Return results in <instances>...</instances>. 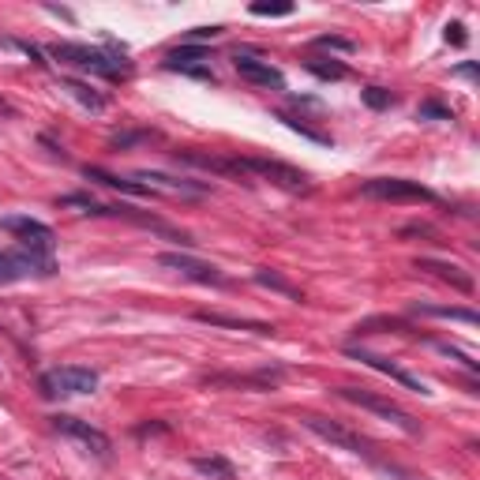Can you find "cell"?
<instances>
[{
	"mask_svg": "<svg viewBox=\"0 0 480 480\" xmlns=\"http://www.w3.org/2000/svg\"><path fill=\"white\" fill-rule=\"evenodd\" d=\"M49 56L64 60V64H71V68L90 71V76H102V79H128L131 76L128 60H120L113 53H102V49H90V45H79V42H53Z\"/></svg>",
	"mask_w": 480,
	"mask_h": 480,
	"instance_id": "cell-1",
	"label": "cell"
},
{
	"mask_svg": "<svg viewBox=\"0 0 480 480\" xmlns=\"http://www.w3.org/2000/svg\"><path fill=\"white\" fill-rule=\"evenodd\" d=\"M338 394L345 402H353V405H360V409H368V413H376V416H383L387 424H394V428H402L405 436H420V424L402 409L398 402H390V398H383V394H371V390H360V387H338Z\"/></svg>",
	"mask_w": 480,
	"mask_h": 480,
	"instance_id": "cell-2",
	"label": "cell"
},
{
	"mask_svg": "<svg viewBox=\"0 0 480 480\" xmlns=\"http://www.w3.org/2000/svg\"><path fill=\"white\" fill-rule=\"evenodd\" d=\"M360 191L368 199H383V203H436V191L405 176H371L360 184Z\"/></svg>",
	"mask_w": 480,
	"mask_h": 480,
	"instance_id": "cell-3",
	"label": "cell"
},
{
	"mask_svg": "<svg viewBox=\"0 0 480 480\" xmlns=\"http://www.w3.org/2000/svg\"><path fill=\"white\" fill-rule=\"evenodd\" d=\"M98 371L83 364H60L42 376V394L45 398H60V394H94L98 390Z\"/></svg>",
	"mask_w": 480,
	"mask_h": 480,
	"instance_id": "cell-4",
	"label": "cell"
},
{
	"mask_svg": "<svg viewBox=\"0 0 480 480\" xmlns=\"http://www.w3.org/2000/svg\"><path fill=\"white\" fill-rule=\"evenodd\" d=\"M56 270V263L49 256H34L27 248H4L0 251V285H11V282H27L34 274L49 278Z\"/></svg>",
	"mask_w": 480,
	"mask_h": 480,
	"instance_id": "cell-5",
	"label": "cell"
},
{
	"mask_svg": "<svg viewBox=\"0 0 480 480\" xmlns=\"http://www.w3.org/2000/svg\"><path fill=\"white\" fill-rule=\"evenodd\" d=\"M0 229L11 233L27 251H34V256H49V259H53L56 233H53L45 222L30 218V214H11V218H0Z\"/></svg>",
	"mask_w": 480,
	"mask_h": 480,
	"instance_id": "cell-6",
	"label": "cell"
},
{
	"mask_svg": "<svg viewBox=\"0 0 480 480\" xmlns=\"http://www.w3.org/2000/svg\"><path fill=\"white\" fill-rule=\"evenodd\" d=\"M300 424H304L308 431H316L319 439H327L330 447L349 450V454H360V458H371L368 439H360L356 431H349L345 424H338V420H330V416H316V413H304V416H300Z\"/></svg>",
	"mask_w": 480,
	"mask_h": 480,
	"instance_id": "cell-7",
	"label": "cell"
},
{
	"mask_svg": "<svg viewBox=\"0 0 480 480\" xmlns=\"http://www.w3.org/2000/svg\"><path fill=\"white\" fill-rule=\"evenodd\" d=\"M240 162V173L244 176H263V180H270V184H278L285 191H308V176L293 169V165H285V162H274V158H236Z\"/></svg>",
	"mask_w": 480,
	"mask_h": 480,
	"instance_id": "cell-8",
	"label": "cell"
},
{
	"mask_svg": "<svg viewBox=\"0 0 480 480\" xmlns=\"http://www.w3.org/2000/svg\"><path fill=\"white\" fill-rule=\"evenodd\" d=\"M158 267L176 270L180 278H188V282L214 285V289H225V285H229V278H225V274L214 267V263H199V259L184 256V251H162V256H158Z\"/></svg>",
	"mask_w": 480,
	"mask_h": 480,
	"instance_id": "cell-9",
	"label": "cell"
},
{
	"mask_svg": "<svg viewBox=\"0 0 480 480\" xmlns=\"http://www.w3.org/2000/svg\"><path fill=\"white\" fill-rule=\"evenodd\" d=\"M53 428L60 431V436L83 443V447H87L90 454H98V458H109L113 443H109V436H105L102 428L87 424V420H79V416H68V413H56V416H53Z\"/></svg>",
	"mask_w": 480,
	"mask_h": 480,
	"instance_id": "cell-10",
	"label": "cell"
},
{
	"mask_svg": "<svg viewBox=\"0 0 480 480\" xmlns=\"http://www.w3.org/2000/svg\"><path fill=\"white\" fill-rule=\"evenodd\" d=\"M233 68H236V76H240V79L256 83V87H267V90H285V76H282V71L270 64V60H259V56L236 53Z\"/></svg>",
	"mask_w": 480,
	"mask_h": 480,
	"instance_id": "cell-11",
	"label": "cell"
},
{
	"mask_svg": "<svg viewBox=\"0 0 480 480\" xmlns=\"http://www.w3.org/2000/svg\"><path fill=\"white\" fill-rule=\"evenodd\" d=\"M349 356H353V360H360V364H368V368H376V371H383V376L398 379L402 387H409V390H416V394H431L424 379H416V376H409V371H405V368L390 364L387 356H376V353H368V349H349Z\"/></svg>",
	"mask_w": 480,
	"mask_h": 480,
	"instance_id": "cell-12",
	"label": "cell"
},
{
	"mask_svg": "<svg viewBox=\"0 0 480 480\" xmlns=\"http://www.w3.org/2000/svg\"><path fill=\"white\" fill-rule=\"evenodd\" d=\"M131 180H136V184H143V188H165V191H173V196H207V184H196V180H184V176H165V173H150V169H139L136 176H131Z\"/></svg>",
	"mask_w": 480,
	"mask_h": 480,
	"instance_id": "cell-13",
	"label": "cell"
},
{
	"mask_svg": "<svg viewBox=\"0 0 480 480\" xmlns=\"http://www.w3.org/2000/svg\"><path fill=\"white\" fill-rule=\"evenodd\" d=\"M176 162L196 165V169H207V173H218V176H240L244 180L236 158H218V154H199V150H176Z\"/></svg>",
	"mask_w": 480,
	"mask_h": 480,
	"instance_id": "cell-14",
	"label": "cell"
},
{
	"mask_svg": "<svg viewBox=\"0 0 480 480\" xmlns=\"http://www.w3.org/2000/svg\"><path fill=\"white\" fill-rule=\"evenodd\" d=\"M199 323H210V327H229V330H251V334H274L270 323L259 319H236V316H222V311H196Z\"/></svg>",
	"mask_w": 480,
	"mask_h": 480,
	"instance_id": "cell-15",
	"label": "cell"
},
{
	"mask_svg": "<svg viewBox=\"0 0 480 480\" xmlns=\"http://www.w3.org/2000/svg\"><path fill=\"white\" fill-rule=\"evenodd\" d=\"M416 270H431L436 278L450 282L454 289L473 293V278H469V274H462V267H454V263H439V259H416Z\"/></svg>",
	"mask_w": 480,
	"mask_h": 480,
	"instance_id": "cell-16",
	"label": "cell"
},
{
	"mask_svg": "<svg viewBox=\"0 0 480 480\" xmlns=\"http://www.w3.org/2000/svg\"><path fill=\"white\" fill-rule=\"evenodd\" d=\"M87 180H98V184H105V188H113V191H128V196H154L150 188H143V184H136L131 176H116V173H105V169H98V165H87Z\"/></svg>",
	"mask_w": 480,
	"mask_h": 480,
	"instance_id": "cell-17",
	"label": "cell"
},
{
	"mask_svg": "<svg viewBox=\"0 0 480 480\" xmlns=\"http://www.w3.org/2000/svg\"><path fill=\"white\" fill-rule=\"evenodd\" d=\"M416 316H431V319H450V323H465V327H476L480 316L473 308H454V304H413Z\"/></svg>",
	"mask_w": 480,
	"mask_h": 480,
	"instance_id": "cell-18",
	"label": "cell"
},
{
	"mask_svg": "<svg viewBox=\"0 0 480 480\" xmlns=\"http://www.w3.org/2000/svg\"><path fill=\"white\" fill-rule=\"evenodd\" d=\"M60 87H64L71 98H76L83 109H90V113H105V98L98 90L90 87V83H83V79H60Z\"/></svg>",
	"mask_w": 480,
	"mask_h": 480,
	"instance_id": "cell-19",
	"label": "cell"
},
{
	"mask_svg": "<svg viewBox=\"0 0 480 480\" xmlns=\"http://www.w3.org/2000/svg\"><path fill=\"white\" fill-rule=\"evenodd\" d=\"M199 64H210V53L203 45H180L165 56V68L169 71H184V68H199Z\"/></svg>",
	"mask_w": 480,
	"mask_h": 480,
	"instance_id": "cell-20",
	"label": "cell"
},
{
	"mask_svg": "<svg viewBox=\"0 0 480 480\" xmlns=\"http://www.w3.org/2000/svg\"><path fill=\"white\" fill-rule=\"evenodd\" d=\"M256 282L263 285V289H270V293H282L285 300H296V304H300V300H304V293H300L296 285H289V282H285L278 270H267V267H259V270H256Z\"/></svg>",
	"mask_w": 480,
	"mask_h": 480,
	"instance_id": "cell-21",
	"label": "cell"
},
{
	"mask_svg": "<svg viewBox=\"0 0 480 480\" xmlns=\"http://www.w3.org/2000/svg\"><path fill=\"white\" fill-rule=\"evenodd\" d=\"M304 68L311 71V76H319V79H330V83H338V79H345V76H349V68H345L342 60H319V56H311V60H304Z\"/></svg>",
	"mask_w": 480,
	"mask_h": 480,
	"instance_id": "cell-22",
	"label": "cell"
},
{
	"mask_svg": "<svg viewBox=\"0 0 480 480\" xmlns=\"http://www.w3.org/2000/svg\"><path fill=\"white\" fill-rule=\"evenodd\" d=\"M191 465H196V473H203V476L233 480V465L225 462V458H191Z\"/></svg>",
	"mask_w": 480,
	"mask_h": 480,
	"instance_id": "cell-23",
	"label": "cell"
},
{
	"mask_svg": "<svg viewBox=\"0 0 480 480\" xmlns=\"http://www.w3.org/2000/svg\"><path fill=\"white\" fill-rule=\"evenodd\" d=\"M360 98H364L368 109H390V105H394V94L383 90V87H364V90H360Z\"/></svg>",
	"mask_w": 480,
	"mask_h": 480,
	"instance_id": "cell-24",
	"label": "cell"
},
{
	"mask_svg": "<svg viewBox=\"0 0 480 480\" xmlns=\"http://www.w3.org/2000/svg\"><path fill=\"white\" fill-rule=\"evenodd\" d=\"M278 120H282L285 128H293V131H300V136H304V139H311V143H323V147H327V143H330V136H323V131H316V128H308V124H300V120H296V116H289V113H278Z\"/></svg>",
	"mask_w": 480,
	"mask_h": 480,
	"instance_id": "cell-25",
	"label": "cell"
},
{
	"mask_svg": "<svg viewBox=\"0 0 480 480\" xmlns=\"http://www.w3.org/2000/svg\"><path fill=\"white\" fill-rule=\"evenodd\" d=\"M251 16H293V4H289V0H282V4H267V0H259V4H251Z\"/></svg>",
	"mask_w": 480,
	"mask_h": 480,
	"instance_id": "cell-26",
	"label": "cell"
},
{
	"mask_svg": "<svg viewBox=\"0 0 480 480\" xmlns=\"http://www.w3.org/2000/svg\"><path fill=\"white\" fill-rule=\"evenodd\" d=\"M319 49H338V53H353V42L349 38H334V34H323V38H316Z\"/></svg>",
	"mask_w": 480,
	"mask_h": 480,
	"instance_id": "cell-27",
	"label": "cell"
},
{
	"mask_svg": "<svg viewBox=\"0 0 480 480\" xmlns=\"http://www.w3.org/2000/svg\"><path fill=\"white\" fill-rule=\"evenodd\" d=\"M214 42V38H222V27H191L188 30V42Z\"/></svg>",
	"mask_w": 480,
	"mask_h": 480,
	"instance_id": "cell-28",
	"label": "cell"
},
{
	"mask_svg": "<svg viewBox=\"0 0 480 480\" xmlns=\"http://www.w3.org/2000/svg\"><path fill=\"white\" fill-rule=\"evenodd\" d=\"M424 116H436V120H450V109L447 105H439V102H424L420 105V120Z\"/></svg>",
	"mask_w": 480,
	"mask_h": 480,
	"instance_id": "cell-29",
	"label": "cell"
},
{
	"mask_svg": "<svg viewBox=\"0 0 480 480\" xmlns=\"http://www.w3.org/2000/svg\"><path fill=\"white\" fill-rule=\"evenodd\" d=\"M447 42L458 45V49H462L465 42H469V38H465V27H462V23H447Z\"/></svg>",
	"mask_w": 480,
	"mask_h": 480,
	"instance_id": "cell-30",
	"label": "cell"
},
{
	"mask_svg": "<svg viewBox=\"0 0 480 480\" xmlns=\"http://www.w3.org/2000/svg\"><path fill=\"white\" fill-rule=\"evenodd\" d=\"M439 349H443V353H447L450 360H462V364H465V368H469V371H476V360H473L469 353H462V349H454V345H439Z\"/></svg>",
	"mask_w": 480,
	"mask_h": 480,
	"instance_id": "cell-31",
	"label": "cell"
},
{
	"mask_svg": "<svg viewBox=\"0 0 480 480\" xmlns=\"http://www.w3.org/2000/svg\"><path fill=\"white\" fill-rule=\"evenodd\" d=\"M454 76H476V64H458V68H454Z\"/></svg>",
	"mask_w": 480,
	"mask_h": 480,
	"instance_id": "cell-32",
	"label": "cell"
}]
</instances>
